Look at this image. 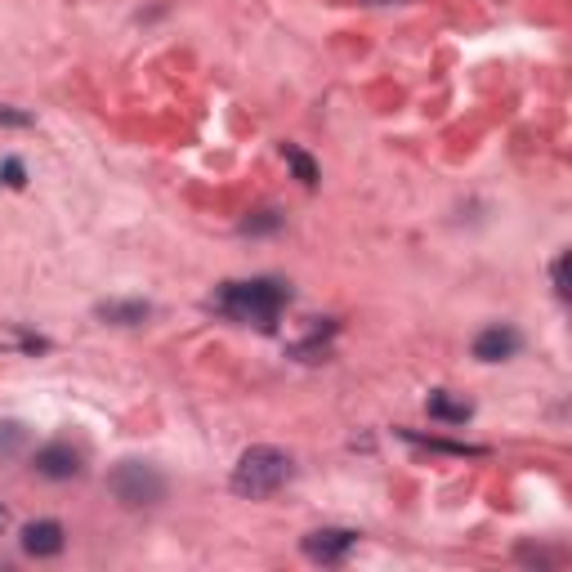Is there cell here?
<instances>
[{
	"label": "cell",
	"mask_w": 572,
	"mask_h": 572,
	"mask_svg": "<svg viewBox=\"0 0 572 572\" xmlns=\"http://www.w3.org/2000/svg\"><path fill=\"white\" fill-rule=\"evenodd\" d=\"M286 304H291V286H286V282L251 278V282H224L215 291L211 309L224 313V318H233V322H246V327H264V331H269Z\"/></svg>",
	"instance_id": "1"
},
{
	"label": "cell",
	"mask_w": 572,
	"mask_h": 572,
	"mask_svg": "<svg viewBox=\"0 0 572 572\" xmlns=\"http://www.w3.org/2000/svg\"><path fill=\"white\" fill-rule=\"evenodd\" d=\"M291 474H295V461L282 452V447H269V443H260V447H246L242 456H237V465H233V492L237 497H246V501H264V497H273L278 488H286L291 483Z\"/></svg>",
	"instance_id": "2"
},
{
	"label": "cell",
	"mask_w": 572,
	"mask_h": 572,
	"mask_svg": "<svg viewBox=\"0 0 572 572\" xmlns=\"http://www.w3.org/2000/svg\"><path fill=\"white\" fill-rule=\"evenodd\" d=\"M108 492L126 505V510H148V505H157L166 497V479H161V470L148 461H121L117 470L108 474Z\"/></svg>",
	"instance_id": "3"
},
{
	"label": "cell",
	"mask_w": 572,
	"mask_h": 572,
	"mask_svg": "<svg viewBox=\"0 0 572 572\" xmlns=\"http://www.w3.org/2000/svg\"><path fill=\"white\" fill-rule=\"evenodd\" d=\"M358 546V532L349 528H318L300 541V550L313 559V564H345Z\"/></svg>",
	"instance_id": "4"
},
{
	"label": "cell",
	"mask_w": 572,
	"mask_h": 572,
	"mask_svg": "<svg viewBox=\"0 0 572 572\" xmlns=\"http://www.w3.org/2000/svg\"><path fill=\"white\" fill-rule=\"evenodd\" d=\"M32 470L41 474V479H54V483H68L81 474V452H76L72 443H45L41 452L32 456Z\"/></svg>",
	"instance_id": "5"
},
{
	"label": "cell",
	"mask_w": 572,
	"mask_h": 572,
	"mask_svg": "<svg viewBox=\"0 0 572 572\" xmlns=\"http://www.w3.org/2000/svg\"><path fill=\"white\" fill-rule=\"evenodd\" d=\"M63 546H68V532H63L59 519H36L23 528V550L32 559H54L63 555Z\"/></svg>",
	"instance_id": "6"
},
{
	"label": "cell",
	"mask_w": 572,
	"mask_h": 572,
	"mask_svg": "<svg viewBox=\"0 0 572 572\" xmlns=\"http://www.w3.org/2000/svg\"><path fill=\"white\" fill-rule=\"evenodd\" d=\"M519 345H523V336L514 327H488V331H479L474 336V358L479 362H505V358H514L519 354Z\"/></svg>",
	"instance_id": "7"
},
{
	"label": "cell",
	"mask_w": 572,
	"mask_h": 572,
	"mask_svg": "<svg viewBox=\"0 0 572 572\" xmlns=\"http://www.w3.org/2000/svg\"><path fill=\"white\" fill-rule=\"evenodd\" d=\"M425 407H429V416H434V421H443V425H465L474 416V407L465 403V398H452L447 389H434V394L425 398Z\"/></svg>",
	"instance_id": "8"
},
{
	"label": "cell",
	"mask_w": 572,
	"mask_h": 572,
	"mask_svg": "<svg viewBox=\"0 0 572 572\" xmlns=\"http://www.w3.org/2000/svg\"><path fill=\"white\" fill-rule=\"evenodd\" d=\"M148 313H152V304H143V300H103L99 309H94V318L117 322V327H139Z\"/></svg>",
	"instance_id": "9"
},
{
	"label": "cell",
	"mask_w": 572,
	"mask_h": 572,
	"mask_svg": "<svg viewBox=\"0 0 572 572\" xmlns=\"http://www.w3.org/2000/svg\"><path fill=\"white\" fill-rule=\"evenodd\" d=\"M407 443L416 447H434V452H447V456H483V447H470V443H447V438H429V434H416V429H403Z\"/></svg>",
	"instance_id": "10"
},
{
	"label": "cell",
	"mask_w": 572,
	"mask_h": 572,
	"mask_svg": "<svg viewBox=\"0 0 572 572\" xmlns=\"http://www.w3.org/2000/svg\"><path fill=\"white\" fill-rule=\"evenodd\" d=\"M282 152H286V166L295 170V179H300L304 188H313V184H318V166H313V157H309V152H300V148H295V143H286Z\"/></svg>",
	"instance_id": "11"
},
{
	"label": "cell",
	"mask_w": 572,
	"mask_h": 572,
	"mask_svg": "<svg viewBox=\"0 0 572 572\" xmlns=\"http://www.w3.org/2000/svg\"><path fill=\"white\" fill-rule=\"evenodd\" d=\"M278 228H282V215H278V211H255L251 219H242V233H251V237L278 233Z\"/></svg>",
	"instance_id": "12"
},
{
	"label": "cell",
	"mask_w": 572,
	"mask_h": 572,
	"mask_svg": "<svg viewBox=\"0 0 572 572\" xmlns=\"http://www.w3.org/2000/svg\"><path fill=\"white\" fill-rule=\"evenodd\" d=\"M27 443V429L18 421H0V456H14Z\"/></svg>",
	"instance_id": "13"
},
{
	"label": "cell",
	"mask_w": 572,
	"mask_h": 572,
	"mask_svg": "<svg viewBox=\"0 0 572 572\" xmlns=\"http://www.w3.org/2000/svg\"><path fill=\"white\" fill-rule=\"evenodd\" d=\"M550 282H555L559 300H568V255H555V264H550Z\"/></svg>",
	"instance_id": "14"
},
{
	"label": "cell",
	"mask_w": 572,
	"mask_h": 572,
	"mask_svg": "<svg viewBox=\"0 0 572 572\" xmlns=\"http://www.w3.org/2000/svg\"><path fill=\"white\" fill-rule=\"evenodd\" d=\"M5 184L9 188H23L27 184V179H23V161H14V157L5 161Z\"/></svg>",
	"instance_id": "15"
},
{
	"label": "cell",
	"mask_w": 572,
	"mask_h": 572,
	"mask_svg": "<svg viewBox=\"0 0 572 572\" xmlns=\"http://www.w3.org/2000/svg\"><path fill=\"white\" fill-rule=\"evenodd\" d=\"M0 126H32L27 112H14V108H0Z\"/></svg>",
	"instance_id": "16"
},
{
	"label": "cell",
	"mask_w": 572,
	"mask_h": 572,
	"mask_svg": "<svg viewBox=\"0 0 572 572\" xmlns=\"http://www.w3.org/2000/svg\"><path fill=\"white\" fill-rule=\"evenodd\" d=\"M5 528H9V505L0 501V532H5Z\"/></svg>",
	"instance_id": "17"
},
{
	"label": "cell",
	"mask_w": 572,
	"mask_h": 572,
	"mask_svg": "<svg viewBox=\"0 0 572 572\" xmlns=\"http://www.w3.org/2000/svg\"><path fill=\"white\" fill-rule=\"evenodd\" d=\"M371 5H385V0H371Z\"/></svg>",
	"instance_id": "18"
}]
</instances>
